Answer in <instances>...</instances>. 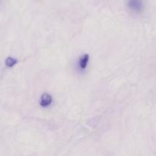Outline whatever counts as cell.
<instances>
[{
	"instance_id": "cell-3",
	"label": "cell",
	"mask_w": 156,
	"mask_h": 156,
	"mask_svg": "<svg viewBox=\"0 0 156 156\" xmlns=\"http://www.w3.org/2000/svg\"><path fill=\"white\" fill-rule=\"evenodd\" d=\"M89 61V55L88 53L82 55L79 60V66L82 70H85L86 69L88 62Z\"/></svg>"
},
{
	"instance_id": "cell-1",
	"label": "cell",
	"mask_w": 156,
	"mask_h": 156,
	"mask_svg": "<svg viewBox=\"0 0 156 156\" xmlns=\"http://www.w3.org/2000/svg\"><path fill=\"white\" fill-rule=\"evenodd\" d=\"M52 96L48 93H44L41 95V100H40V105L42 108H47L50 106L52 103Z\"/></svg>"
},
{
	"instance_id": "cell-4",
	"label": "cell",
	"mask_w": 156,
	"mask_h": 156,
	"mask_svg": "<svg viewBox=\"0 0 156 156\" xmlns=\"http://www.w3.org/2000/svg\"><path fill=\"white\" fill-rule=\"evenodd\" d=\"M18 61L16 59L12 57H7L5 59V66L7 67H13L14 66L16 65Z\"/></svg>"
},
{
	"instance_id": "cell-2",
	"label": "cell",
	"mask_w": 156,
	"mask_h": 156,
	"mask_svg": "<svg viewBox=\"0 0 156 156\" xmlns=\"http://www.w3.org/2000/svg\"><path fill=\"white\" fill-rule=\"evenodd\" d=\"M129 7L134 12H140L143 9V3L140 0H130L129 2Z\"/></svg>"
}]
</instances>
